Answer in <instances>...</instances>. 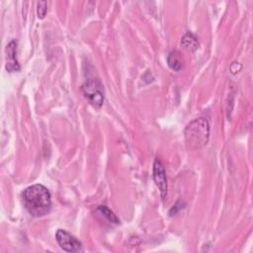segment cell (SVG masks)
I'll list each match as a JSON object with an SVG mask.
<instances>
[{
  "label": "cell",
  "instance_id": "cell-1",
  "mask_svg": "<svg viewBox=\"0 0 253 253\" xmlns=\"http://www.w3.org/2000/svg\"><path fill=\"white\" fill-rule=\"evenodd\" d=\"M22 199L28 212L35 217L45 215L51 209L50 193L42 184L26 188L22 193Z\"/></svg>",
  "mask_w": 253,
  "mask_h": 253
},
{
  "label": "cell",
  "instance_id": "cell-2",
  "mask_svg": "<svg viewBox=\"0 0 253 253\" xmlns=\"http://www.w3.org/2000/svg\"><path fill=\"white\" fill-rule=\"evenodd\" d=\"M185 139L190 148L200 149L207 145L210 137V125L205 118L192 121L185 128Z\"/></svg>",
  "mask_w": 253,
  "mask_h": 253
},
{
  "label": "cell",
  "instance_id": "cell-3",
  "mask_svg": "<svg viewBox=\"0 0 253 253\" xmlns=\"http://www.w3.org/2000/svg\"><path fill=\"white\" fill-rule=\"evenodd\" d=\"M84 96L95 108H100L104 102V89L97 79H88L81 87Z\"/></svg>",
  "mask_w": 253,
  "mask_h": 253
},
{
  "label": "cell",
  "instance_id": "cell-4",
  "mask_svg": "<svg viewBox=\"0 0 253 253\" xmlns=\"http://www.w3.org/2000/svg\"><path fill=\"white\" fill-rule=\"evenodd\" d=\"M55 239L60 248L66 252H78L81 250V242L76 237L63 229H57L55 233Z\"/></svg>",
  "mask_w": 253,
  "mask_h": 253
},
{
  "label": "cell",
  "instance_id": "cell-5",
  "mask_svg": "<svg viewBox=\"0 0 253 253\" xmlns=\"http://www.w3.org/2000/svg\"><path fill=\"white\" fill-rule=\"evenodd\" d=\"M153 180L160 191V195L162 199H165L167 195V178H166V170L162 163V161L157 157L153 162Z\"/></svg>",
  "mask_w": 253,
  "mask_h": 253
},
{
  "label": "cell",
  "instance_id": "cell-6",
  "mask_svg": "<svg viewBox=\"0 0 253 253\" xmlns=\"http://www.w3.org/2000/svg\"><path fill=\"white\" fill-rule=\"evenodd\" d=\"M6 54H7V62L5 68L8 72H16L20 70L19 62L16 58L17 55V42L15 41H11L6 46Z\"/></svg>",
  "mask_w": 253,
  "mask_h": 253
},
{
  "label": "cell",
  "instance_id": "cell-7",
  "mask_svg": "<svg viewBox=\"0 0 253 253\" xmlns=\"http://www.w3.org/2000/svg\"><path fill=\"white\" fill-rule=\"evenodd\" d=\"M181 44L186 50L190 52H194L199 47V41L194 34H192L191 32H188L183 36L181 40Z\"/></svg>",
  "mask_w": 253,
  "mask_h": 253
},
{
  "label": "cell",
  "instance_id": "cell-8",
  "mask_svg": "<svg viewBox=\"0 0 253 253\" xmlns=\"http://www.w3.org/2000/svg\"><path fill=\"white\" fill-rule=\"evenodd\" d=\"M168 66L174 71H180L182 68V57L178 50H172L167 56Z\"/></svg>",
  "mask_w": 253,
  "mask_h": 253
},
{
  "label": "cell",
  "instance_id": "cell-9",
  "mask_svg": "<svg viewBox=\"0 0 253 253\" xmlns=\"http://www.w3.org/2000/svg\"><path fill=\"white\" fill-rule=\"evenodd\" d=\"M97 211H98L104 217H106V219H107L109 222L115 223V224L120 223V219L117 217V215H116L110 209H108L106 206H100V207H98Z\"/></svg>",
  "mask_w": 253,
  "mask_h": 253
},
{
  "label": "cell",
  "instance_id": "cell-10",
  "mask_svg": "<svg viewBox=\"0 0 253 253\" xmlns=\"http://www.w3.org/2000/svg\"><path fill=\"white\" fill-rule=\"evenodd\" d=\"M47 11V3L45 1H41L38 3V8H37V14L40 19H43Z\"/></svg>",
  "mask_w": 253,
  "mask_h": 253
}]
</instances>
